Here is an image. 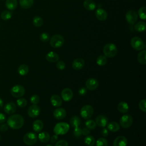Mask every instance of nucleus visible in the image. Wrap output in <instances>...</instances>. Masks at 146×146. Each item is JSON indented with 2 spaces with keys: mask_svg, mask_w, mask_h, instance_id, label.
<instances>
[{
  "mask_svg": "<svg viewBox=\"0 0 146 146\" xmlns=\"http://www.w3.org/2000/svg\"><path fill=\"white\" fill-rule=\"evenodd\" d=\"M24 124L23 117L19 114H14L7 118V124L11 128L18 129L21 128Z\"/></svg>",
  "mask_w": 146,
  "mask_h": 146,
  "instance_id": "obj_1",
  "label": "nucleus"
},
{
  "mask_svg": "<svg viewBox=\"0 0 146 146\" xmlns=\"http://www.w3.org/2000/svg\"><path fill=\"white\" fill-rule=\"evenodd\" d=\"M103 53L104 56L108 58H113L117 53V48L115 44L110 43L105 44L103 47Z\"/></svg>",
  "mask_w": 146,
  "mask_h": 146,
  "instance_id": "obj_2",
  "label": "nucleus"
},
{
  "mask_svg": "<svg viewBox=\"0 0 146 146\" xmlns=\"http://www.w3.org/2000/svg\"><path fill=\"white\" fill-rule=\"evenodd\" d=\"M69 128L70 127L68 123L66 122L58 123L54 128V132L57 135H65L68 131Z\"/></svg>",
  "mask_w": 146,
  "mask_h": 146,
  "instance_id": "obj_3",
  "label": "nucleus"
},
{
  "mask_svg": "<svg viewBox=\"0 0 146 146\" xmlns=\"http://www.w3.org/2000/svg\"><path fill=\"white\" fill-rule=\"evenodd\" d=\"M64 42V39L62 35L56 34L50 38V44L54 48H59L63 46Z\"/></svg>",
  "mask_w": 146,
  "mask_h": 146,
  "instance_id": "obj_4",
  "label": "nucleus"
},
{
  "mask_svg": "<svg viewBox=\"0 0 146 146\" xmlns=\"http://www.w3.org/2000/svg\"><path fill=\"white\" fill-rule=\"evenodd\" d=\"M38 140L36 135L32 132L26 133L23 138V142L27 145H32L36 143Z\"/></svg>",
  "mask_w": 146,
  "mask_h": 146,
  "instance_id": "obj_5",
  "label": "nucleus"
},
{
  "mask_svg": "<svg viewBox=\"0 0 146 146\" xmlns=\"http://www.w3.org/2000/svg\"><path fill=\"white\" fill-rule=\"evenodd\" d=\"M94 113V109L90 105L83 106L80 111V116L84 119H90Z\"/></svg>",
  "mask_w": 146,
  "mask_h": 146,
  "instance_id": "obj_6",
  "label": "nucleus"
},
{
  "mask_svg": "<svg viewBox=\"0 0 146 146\" xmlns=\"http://www.w3.org/2000/svg\"><path fill=\"white\" fill-rule=\"evenodd\" d=\"M131 45L133 49L137 51L141 50L145 47V44L143 40L137 36L133 37L131 39Z\"/></svg>",
  "mask_w": 146,
  "mask_h": 146,
  "instance_id": "obj_7",
  "label": "nucleus"
},
{
  "mask_svg": "<svg viewBox=\"0 0 146 146\" xmlns=\"http://www.w3.org/2000/svg\"><path fill=\"white\" fill-rule=\"evenodd\" d=\"M11 94L16 98H21L25 92V88L21 85H15L10 90Z\"/></svg>",
  "mask_w": 146,
  "mask_h": 146,
  "instance_id": "obj_8",
  "label": "nucleus"
},
{
  "mask_svg": "<svg viewBox=\"0 0 146 146\" xmlns=\"http://www.w3.org/2000/svg\"><path fill=\"white\" fill-rule=\"evenodd\" d=\"M120 125L123 128H127L131 126L133 123L132 117L129 115L126 114L123 115L119 121Z\"/></svg>",
  "mask_w": 146,
  "mask_h": 146,
  "instance_id": "obj_9",
  "label": "nucleus"
},
{
  "mask_svg": "<svg viewBox=\"0 0 146 146\" xmlns=\"http://www.w3.org/2000/svg\"><path fill=\"white\" fill-rule=\"evenodd\" d=\"M125 19L129 24L133 25L136 22L137 20V14L135 11L133 10H129L125 14Z\"/></svg>",
  "mask_w": 146,
  "mask_h": 146,
  "instance_id": "obj_10",
  "label": "nucleus"
},
{
  "mask_svg": "<svg viewBox=\"0 0 146 146\" xmlns=\"http://www.w3.org/2000/svg\"><path fill=\"white\" fill-rule=\"evenodd\" d=\"M40 112V107L37 104H33L29 107L27 110L28 115L30 117L34 118L39 116Z\"/></svg>",
  "mask_w": 146,
  "mask_h": 146,
  "instance_id": "obj_11",
  "label": "nucleus"
},
{
  "mask_svg": "<svg viewBox=\"0 0 146 146\" xmlns=\"http://www.w3.org/2000/svg\"><path fill=\"white\" fill-rule=\"evenodd\" d=\"M86 88L89 90H96L98 86L99 82L96 79L91 78L88 79L86 82Z\"/></svg>",
  "mask_w": 146,
  "mask_h": 146,
  "instance_id": "obj_12",
  "label": "nucleus"
},
{
  "mask_svg": "<svg viewBox=\"0 0 146 146\" xmlns=\"http://www.w3.org/2000/svg\"><path fill=\"white\" fill-rule=\"evenodd\" d=\"M73 97V92L69 88L63 89L61 92V98L65 102L70 101Z\"/></svg>",
  "mask_w": 146,
  "mask_h": 146,
  "instance_id": "obj_13",
  "label": "nucleus"
},
{
  "mask_svg": "<svg viewBox=\"0 0 146 146\" xmlns=\"http://www.w3.org/2000/svg\"><path fill=\"white\" fill-rule=\"evenodd\" d=\"M54 117L58 120H62L66 116V111L63 108H57L53 112Z\"/></svg>",
  "mask_w": 146,
  "mask_h": 146,
  "instance_id": "obj_14",
  "label": "nucleus"
},
{
  "mask_svg": "<svg viewBox=\"0 0 146 146\" xmlns=\"http://www.w3.org/2000/svg\"><path fill=\"white\" fill-rule=\"evenodd\" d=\"M95 121L96 125L100 127H104L107 125L108 120L107 116H106L105 115H99L96 117Z\"/></svg>",
  "mask_w": 146,
  "mask_h": 146,
  "instance_id": "obj_15",
  "label": "nucleus"
},
{
  "mask_svg": "<svg viewBox=\"0 0 146 146\" xmlns=\"http://www.w3.org/2000/svg\"><path fill=\"white\" fill-rule=\"evenodd\" d=\"M4 111L7 114H12L14 113L17 110V106L16 104L12 102H9L5 104L3 108Z\"/></svg>",
  "mask_w": 146,
  "mask_h": 146,
  "instance_id": "obj_16",
  "label": "nucleus"
},
{
  "mask_svg": "<svg viewBox=\"0 0 146 146\" xmlns=\"http://www.w3.org/2000/svg\"><path fill=\"white\" fill-rule=\"evenodd\" d=\"M128 141L127 138L123 136H119L115 138L113 141V146H127Z\"/></svg>",
  "mask_w": 146,
  "mask_h": 146,
  "instance_id": "obj_17",
  "label": "nucleus"
},
{
  "mask_svg": "<svg viewBox=\"0 0 146 146\" xmlns=\"http://www.w3.org/2000/svg\"><path fill=\"white\" fill-rule=\"evenodd\" d=\"M50 102L52 106L59 107L62 104V99L58 95H53L50 98Z\"/></svg>",
  "mask_w": 146,
  "mask_h": 146,
  "instance_id": "obj_18",
  "label": "nucleus"
},
{
  "mask_svg": "<svg viewBox=\"0 0 146 146\" xmlns=\"http://www.w3.org/2000/svg\"><path fill=\"white\" fill-rule=\"evenodd\" d=\"M84 66V60L82 58H77L75 59L72 63V67L75 70H81Z\"/></svg>",
  "mask_w": 146,
  "mask_h": 146,
  "instance_id": "obj_19",
  "label": "nucleus"
},
{
  "mask_svg": "<svg viewBox=\"0 0 146 146\" xmlns=\"http://www.w3.org/2000/svg\"><path fill=\"white\" fill-rule=\"evenodd\" d=\"M96 18L101 21H105L107 18V13L103 9H98L95 12Z\"/></svg>",
  "mask_w": 146,
  "mask_h": 146,
  "instance_id": "obj_20",
  "label": "nucleus"
},
{
  "mask_svg": "<svg viewBox=\"0 0 146 146\" xmlns=\"http://www.w3.org/2000/svg\"><path fill=\"white\" fill-rule=\"evenodd\" d=\"M46 59L48 62L54 63L59 60V56L57 53L53 51H50L46 54Z\"/></svg>",
  "mask_w": 146,
  "mask_h": 146,
  "instance_id": "obj_21",
  "label": "nucleus"
},
{
  "mask_svg": "<svg viewBox=\"0 0 146 146\" xmlns=\"http://www.w3.org/2000/svg\"><path fill=\"white\" fill-rule=\"evenodd\" d=\"M84 7L89 11L94 10L96 7V4L92 0H85L83 2Z\"/></svg>",
  "mask_w": 146,
  "mask_h": 146,
  "instance_id": "obj_22",
  "label": "nucleus"
},
{
  "mask_svg": "<svg viewBox=\"0 0 146 146\" xmlns=\"http://www.w3.org/2000/svg\"><path fill=\"white\" fill-rule=\"evenodd\" d=\"M107 129L111 132H116L120 129V125L116 121H111L107 124Z\"/></svg>",
  "mask_w": 146,
  "mask_h": 146,
  "instance_id": "obj_23",
  "label": "nucleus"
},
{
  "mask_svg": "<svg viewBox=\"0 0 146 146\" xmlns=\"http://www.w3.org/2000/svg\"><path fill=\"white\" fill-rule=\"evenodd\" d=\"M43 127V123L40 120H36L33 123V129L35 132H40Z\"/></svg>",
  "mask_w": 146,
  "mask_h": 146,
  "instance_id": "obj_24",
  "label": "nucleus"
},
{
  "mask_svg": "<svg viewBox=\"0 0 146 146\" xmlns=\"http://www.w3.org/2000/svg\"><path fill=\"white\" fill-rule=\"evenodd\" d=\"M17 0H6L5 6L9 10H14L17 7Z\"/></svg>",
  "mask_w": 146,
  "mask_h": 146,
  "instance_id": "obj_25",
  "label": "nucleus"
},
{
  "mask_svg": "<svg viewBox=\"0 0 146 146\" xmlns=\"http://www.w3.org/2000/svg\"><path fill=\"white\" fill-rule=\"evenodd\" d=\"M117 110L121 113H125L128 112L129 110V106L126 102H120L117 105Z\"/></svg>",
  "mask_w": 146,
  "mask_h": 146,
  "instance_id": "obj_26",
  "label": "nucleus"
},
{
  "mask_svg": "<svg viewBox=\"0 0 146 146\" xmlns=\"http://www.w3.org/2000/svg\"><path fill=\"white\" fill-rule=\"evenodd\" d=\"M34 4V0H19V5L23 9L30 8Z\"/></svg>",
  "mask_w": 146,
  "mask_h": 146,
  "instance_id": "obj_27",
  "label": "nucleus"
},
{
  "mask_svg": "<svg viewBox=\"0 0 146 146\" xmlns=\"http://www.w3.org/2000/svg\"><path fill=\"white\" fill-rule=\"evenodd\" d=\"M38 138L39 140V141H41L42 143H47V141H49L50 136L48 132L44 131L40 132L38 135Z\"/></svg>",
  "mask_w": 146,
  "mask_h": 146,
  "instance_id": "obj_28",
  "label": "nucleus"
},
{
  "mask_svg": "<svg viewBox=\"0 0 146 146\" xmlns=\"http://www.w3.org/2000/svg\"><path fill=\"white\" fill-rule=\"evenodd\" d=\"M29 67L25 64H21L18 68V72L21 76H25L29 72Z\"/></svg>",
  "mask_w": 146,
  "mask_h": 146,
  "instance_id": "obj_29",
  "label": "nucleus"
},
{
  "mask_svg": "<svg viewBox=\"0 0 146 146\" xmlns=\"http://www.w3.org/2000/svg\"><path fill=\"white\" fill-rule=\"evenodd\" d=\"M145 55H146V51L143 50L140 51L137 55V60L138 62L141 64H146V59H145Z\"/></svg>",
  "mask_w": 146,
  "mask_h": 146,
  "instance_id": "obj_30",
  "label": "nucleus"
},
{
  "mask_svg": "<svg viewBox=\"0 0 146 146\" xmlns=\"http://www.w3.org/2000/svg\"><path fill=\"white\" fill-rule=\"evenodd\" d=\"M70 124L73 127H78L80 124V119L77 116H72L70 120Z\"/></svg>",
  "mask_w": 146,
  "mask_h": 146,
  "instance_id": "obj_31",
  "label": "nucleus"
},
{
  "mask_svg": "<svg viewBox=\"0 0 146 146\" xmlns=\"http://www.w3.org/2000/svg\"><path fill=\"white\" fill-rule=\"evenodd\" d=\"M84 144L87 146H93L95 143V138L91 135H87L84 139Z\"/></svg>",
  "mask_w": 146,
  "mask_h": 146,
  "instance_id": "obj_32",
  "label": "nucleus"
},
{
  "mask_svg": "<svg viewBox=\"0 0 146 146\" xmlns=\"http://www.w3.org/2000/svg\"><path fill=\"white\" fill-rule=\"evenodd\" d=\"M146 27L145 23L144 22H139L135 24V30L138 32H143L145 31Z\"/></svg>",
  "mask_w": 146,
  "mask_h": 146,
  "instance_id": "obj_33",
  "label": "nucleus"
},
{
  "mask_svg": "<svg viewBox=\"0 0 146 146\" xmlns=\"http://www.w3.org/2000/svg\"><path fill=\"white\" fill-rule=\"evenodd\" d=\"M107 57L104 55H99L97 58L96 61L97 64L100 66H103L105 65L107 63Z\"/></svg>",
  "mask_w": 146,
  "mask_h": 146,
  "instance_id": "obj_34",
  "label": "nucleus"
},
{
  "mask_svg": "<svg viewBox=\"0 0 146 146\" xmlns=\"http://www.w3.org/2000/svg\"><path fill=\"white\" fill-rule=\"evenodd\" d=\"M43 23L42 18L39 16H35L33 19V23L34 26L36 27H40Z\"/></svg>",
  "mask_w": 146,
  "mask_h": 146,
  "instance_id": "obj_35",
  "label": "nucleus"
},
{
  "mask_svg": "<svg viewBox=\"0 0 146 146\" xmlns=\"http://www.w3.org/2000/svg\"><path fill=\"white\" fill-rule=\"evenodd\" d=\"M12 17V13L9 10H5L1 14V18L4 20L7 21L10 19Z\"/></svg>",
  "mask_w": 146,
  "mask_h": 146,
  "instance_id": "obj_36",
  "label": "nucleus"
},
{
  "mask_svg": "<svg viewBox=\"0 0 146 146\" xmlns=\"http://www.w3.org/2000/svg\"><path fill=\"white\" fill-rule=\"evenodd\" d=\"M86 126L89 129H94L96 128V124L93 120H88L85 122Z\"/></svg>",
  "mask_w": 146,
  "mask_h": 146,
  "instance_id": "obj_37",
  "label": "nucleus"
},
{
  "mask_svg": "<svg viewBox=\"0 0 146 146\" xmlns=\"http://www.w3.org/2000/svg\"><path fill=\"white\" fill-rule=\"evenodd\" d=\"M108 141L103 137L99 138L96 141V146H107Z\"/></svg>",
  "mask_w": 146,
  "mask_h": 146,
  "instance_id": "obj_38",
  "label": "nucleus"
},
{
  "mask_svg": "<svg viewBox=\"0 0 146 146\" xmlns=\"http://www.w3.org/2000/svg\"><path fill=\"white\" fill-rule=\"evenodd\" d=\"M17 104L19 107H25L27 105V100L25 98H19L17 100Z\"/></svg>",
  "mask_w": 146,
  "mask_h": 146,
  "instance_id": "obj_39",
  "label": "nucleus"
},
{
  "mask_svg": "<svg viewBox=\"0 0 146 146\" xmlns=\"http://www.w3.org/2000/svg\"><path fill=\"white\" fill-rule=\"evenodd\" d=\"M145 7H141L138 10V14L139 17L143 20L145 19Z\"/></svg>",
  "mask_w": 146,
  "mask_h": 146,
  "instance_id": "obj_40",
  "label": "nucleus"
},
{
  "mask_svg": "<svg viewBox=\"0 0 146 146\" xmlns=\"http://www.w3.org/2000/svg\"><path fill=\"white\" fill-rule=\"evenodd\" d=\"M40 101L39 96L36 94L32 95L30 98V102L33 104H37Z\"/></svg>",
  "mask_w": 146,
  "mask_h": 146,
  "instance_id": "obj_41",
  "label": "nucleus"
},
{
  "mask_svg": "<svg viewBox=\"0 0 146 146\" xmlns=\"http://www.w3.org/2000/svg\"><path fill=\"white\" fill-rule=\"evenodd\" d=\"M73 134H74V136L76 137H80L82 134V128H80L79 126L74 127V131H73Z\"/></svg>",
  "mask_w": 146,
  "mask_h": 146,
  "instance_id": "obj_42",
  "label": "nucleus"
},
{
  "mask_svg": "<svg viewBox=\"0 0 146 146\" xmlns=\"http://www.w3.org/2000/svg\"><path fill=\"white\" fill-rule=\"evenodd\" d=\"M40 39L43 42H46L50 39V36L47 33H43L40 35Z\"/></svg>",
  "mask_w": 146,
  "mask_h": 146,
  "instance_id": "obj_43",
  "label": "nucleus"
},
{
  "mask_svg": "<svg viewBox=\"0 0 146 146\" xmlns=\"http://www.w3.org/2000/svg\"><path fill=\"white\" fill-rule=\"evenodd\" d=\"M56 68L59 70H63L66 68V64L62 60H58L56 64Z\"/></svg>",
  "mask_w": 146,
  "mask_h": 146,
  "instance_id": "obj_44",
  "label": "nucleus"
},
{
  "mask_svg": "<svg viewBox=\"0 0 146 146\" xmlns=\"http://www.w3.org/2000/svg\"><path fill=\"white\" fill-rule=\"evenodd\" d=\"M145 103H146V100L145 99H143L140 101L139 103V108L143 111L144 112H146V107H145Z\"/></svg>",
  "mask_w": 146,
  "mask_h": 146,
  "instance_id": "obj_45",
  "label": "nucleus"
},
{
  "mask_svg": "<svg viewBox=\"0 0 146 146\" xmlns=\"http://www.w3.org/2000/svg\"><path fill=\"white\" fill-rule=\"evenodd\" d=\"M55 146H68V144L66 140L62 139L56 142Z\"/></svg>",
  "mask_w": 146,
  "mask_h": 146,
  "instance_id": "obj_46",
  "label": "nucleus"
},
{
  "mask_svg": "<svg viewBox=\"0 0 146 146\" xmlns=\"http://www.w3.org/2000/svg\"><path fill=\"white\" fill-rule=\"evenodd\" d=\"M87 90L86 87H80L79 90H78V94L80 96H84L87 94Z\"/></svg>",
  "mask_w": 146,
  "mask_h": 146,
  "instance_id": "obj_47",
  "label": "nucleus"
},
{
  "mask_svg": "<svg viewBox=\"0 0 146 146\" xmlns=\"http://www.w3.org/2000/svg\"><path fill=\"white\" fill-rule=\"evenodd\" d=\"M82 134L83 135L87 136V135H88L90 134V131L87 128H83V129H82Z\"/></svg>",
  "mask_w": 146,
  "mask_h": 146,
  "instance_id": "obj_48",
  "label": "nucleus"
},
{
  "mask_svg": "<svg viewBox=\"0 0 146 146\" xmlns=\"http://www.w3.org/2000/svg\"><path fill=\"white\" fill-rule=\"evenodd\" d=\"M108 133H109V132H108V129H107V128H103L102 131H101V134H102V135L103 136V137H106V136H108Z\"/></svg>",
  "mask_w": 146,
  "mask_h": 146,
  "instance_id": "obj_49",
  "label": "nucleus"
},
{
  "mask_svg": "<svg viewBox=\"0 0 146 146\" xmlns=\"http://www.w3.org/2000/svg\"><path fill=\"white\" fill-rule=\"evenodd\" d=\"M6 120V116L3 113L0 112V124L5 123Z\"/></svg>",
  "mask_w": 146,
  "mask_h": 146,
  "instance_id": "obj_50",
  "label": "nucleus"
},
{
  "mask_svg": "<svg viewBox=\"0 0 146 146\" xmlns=\"http://www.w3.org/2000/svg\"><path fill=\"white\" fill-rule=\"evenodd\" d=\"M8 127L9 126L7 124H2L0 126V129L3 132L6 131L8 129Z\"/></svg>",
  "mask_w": 146,
  "mask_h": 146,
  "instance_id": "obj_51",
  "label": "nucleus"
},
{
  "mask_svg": "<svg viewBox=\"0 0 146 146\" xmlns=\"http://www.w3.org/2000/svg\"><path fill=\"white\" fill-rule=\"evenodd\" d=\"M58 139V135H56V134H55V135H52V136H51V139H50L51 142L52 143H56V141H57Z\"/></svg>",
  "mask_w": 146,
  "mask_h": 146,
  "instance_id": "obj_52",
  "label": "nucleus"
},
{
  "mask_svg": "<svg viewBox=\"0 0 146 146\" xmlns=\"http://www.w3.org/2000/svg\"><path fill=\"white\" fill-rule=\"evenodd\" d=\"M3 100L0 98V110L2 109V107H3Z\"/></svg>",
  "mask_w": 146,
  "mask_h": 146,
  "instance_id": "obj_53",
  "label": "nucleus"
},
{
  "mask_svg": "<svg viewBox=\"0 0 146 146\" xmlns=\"http://www.w3.org/2000/svg\"><path fill=\"white\" fill-rule=\"evenodd\" d=\"M46 146H52L51 144H47V145H46Z\"/></svg>",
  "mask_w": 146,
  "mask_h": 146,
  "instance_id": "obj_54",
  "label": "nucleus"
},
{
  "mask_svg": "<svg viewBox=\"0 0 146 146\" xmlns=\"http://www.w3.org/2000/svg\"><path fill=\"white\" fill-rule=\"evenodd\" d=\"M1 135H0V140H1Z\"/></svg>",
  "mask_w": 146,
  "mask_h": 146,
  "instance_id": "obj_55",
  "label": "nucleus"
},
{
  "mask_svg": "<svg viewBox=\"0 0 146 146\" xmlns=\"http://www.w3.org/2000/svg\"><path fill=\"white\" fill-rule=\"evenodd\" d=\"M0 27H1V25H0Z\"/></svg>",
  "mask_w": 146,
  "mask_h": 146,
  "instance_id": "obj_56",
  "label": "nucleus"
}]
</instances>
